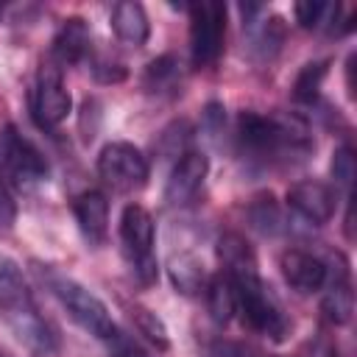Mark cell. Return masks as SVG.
I'll return each mask as SVG.
<instances>
[{"label": "cell", "instance_id": "18", "mask_svg": "<svg viewBox=\"0 0 357 357\" xmlns=\"http://www.w3.org/2000/svg\"><path fill=\"white\" fill-rule=\"evenodd\" d=\"M218 259H220V271L226 276H240V273H251L259 271L257 254L251 248V243L237 234V231H226L218 240Z\"/></svg>", "mask_w": 357, "mask_h": 357}, {"label": "cell", "instance_id": "15", "mask_svg": "<svg viewBox=\"0 0 357 357\" xmlns=\"http://www.w3.org/2000/svg\"><path fill=\"white\" fill-rule=\"evenodd\" d=\"M73 218L78 223L81 237L98 248L109 237V201L100 190H84L73 198Z\"/></svg>", "mask_w": 357, "mask_h": 357}, {"label": "cell", "instance_id": "17", "mask_svg": "<svg viewBox=\"0 0 357 357\" xmlns=\"http://www.w3.org/2000/svg\"><path fill=\"white\" fill-rule=\"evenodd\" d=\"M109 25L114 31V36L126 45H134V47H142L151 36V22H148V11L142 3L137 0H120L112 6V14H109Z\"/></svg>", "mask_w": 357, "mask_h": 357}, {"label": "cell", "instance_id": "20", "mask_svg": "<svg viewBox=\"0 0 357 357\" xmlns=\"http://www.w3.org/2000/svg\"><path fill=\"white\" fill-rule=\"evenodd\" d=\"M142 89L159 98H173L181 92V64L176 56L165 53L156 56L153 61H148L145 73H142Z\"/></svg>", "mask_w": 357, "mask_h": 357}, {"label": "cell", "instance_id": "27", "mask_svg": "<svg viewBox=\"0 0 357 357\" xmlns=\"http://www.w3.org/2000/svg\"><path fill=\"white\" fill-rule=\"evenodd\" d=\"M17 190L8 178V170H6V162H3V153H0V229H11L14 220H17Z\"/></svg>", "mask_w": 357, "mask_h": 357}, {"label": "cell", "instance_id": "6", "mask_svg": "<svg viewBox=\"0 0 357 357\" xmlns=\"http://www.w3.org/2000/svg\"><path fill=\"white\" fill-rule=\"evenodd\" d=\"M190 14V61L192 67L204 70L212 67L226 42V6L215 0L187 6Z\"/></svg>", "mask_w": 357, "mask_h": 357}, {"label": "cell", "instance_id": "8", "mask_svg": "<svg viewBox=\"0 0 357 357\" xmlns=\"http://www.w3.org/2000/svg\"><path fill=\"white\" fill-rule=\"evenodd\" d=\"M0 153H3L8 178H11V184H14L17 192H31L33 187H39V184L47 181V173H50L47 159L14 126L0 128Z\"/></svg>", "mask_w": 357, "mask_h": 357}, {"label": "cell", "instance_id": "26", "mask_svg": "<svg viewBox=\"0 0 357 357\" xmlns=\"http://www.w3.org/2000/svg\"><path fill=\"white\" fill-rule=\"evenodd\" d=\"M354 173H357V165H354V151L351 145H340L335 153H332V178H335V190L340 187L346 201L354 198L351 187H354Z\"/></svg>", "mask_w": 357, "mask_h": 357}, {"label": "cell", "instance_id": "19", "mask_svg": "<svg viewBox=\"0 0 357 357\" xmlns=\"http://www.w3.org/2000/svg\"><path fill=\"white\" fill-rule=\"evenodd\" d=\"M167 276H170L176 293H181V296H201L209 282L204 262L190 251H178L167 259Z\"/></svg>", "mask_w": 357, "mask_h": 357}, {"label": "cell", "instance_id": "12", "mask_svg": "<svg viewBox=\"0 0 357 357\" xmlns=\"http://www.w3.org/2000/svg\"><path fill=\"white\" fill-rule=\"evenodd\" d=\"M279 268H282L284 282H287L296 293L310 296V293L324 290L329 262H324L318 254H312V251H307V248H287V251L279 257Z\"/></svg>", "mask_w": 357, "mask_h": 357}, {"label": "cell", "instance_id": "30", "mask_svg": "<svg viewBox=\"0 0 357 357\" xmlns=\"http://www.w3.org/2000/svg\"><path fill=\"white\" fill-rule=\"evenodd\" d=\"M112 357H151L137 340H131V337H126V335H117L114 340H112Z\"/></svg>", "mask_w": 357, "mask_h": 357}, {"label": "cell", "instance_id": "14", "mask_svg": "<svg viewBox=\"0 0 357 357\" xmlns=\"http://www.w3.org/2000/svg\"><path fill=\"white\" fill-rule=\"evenodd\" d=\"M92 50V28L84 17H67L61 20L53 42H50V59L59 70L81 64Z\"/></svg>", "mask_w": 357, "mask_h": 357}, {"label": "cell", "instance_id": "23", "mask_svg": "<svg viewBox=\"0 0 357 357\" xmlns=\"http://www.w3.org/2000/svg\"><path fill=\"white\" fill-rule=\"evenodd\" d=\"M326 73H329V61L326 59L304 64L298 70L296 81H293V98H296V103H307V106L315 103L318 95H321V84H324Z\"/></svg>", "mask_w": 357, "mask_h": 357}, {"label": "cell", "instance_id": "9", "mask_svg": "<svg viewBox=\"0 0 357 357\" xmlns=\"http://www.w3.org/2000/svg\"><path fill=\"white\" fill-rule=\"evenodd\" d=\"M28 109L39 128L50 131L61 126L73 112V98L64 86V75L53 61H45L28 92Z\"/></svg>", "mask_w": 357, "mask_h": 357}, {"label": "cell", "instance_id": "11", "mask_svg": "<svg viewBox=\"0 0 357 357\" xmlns=\"http://www.w3.org/2000/svg\"><path fill=\"white\" fill-rule=\"evenodd\" d=\"M206 173H209V159H206V153H201V151H195V148L184 151V153L176 159V165H173V170H170V176H167L165 201H167L170 206H184V204H190V201L198 195V190H201V184H204V178H206Z\"/></svg>", "mask_w": 357, "mask_h": 357}, {"label": "cell", "instance_id": "7", "mask_svg": "<svg viewBox=\"0 0 357 357\" xmlns=\"http://www.w3.org/2000/svg\"><path fill=\"white\" fill-rule=\"evenodd\" d=\"M98 176L117 192H137L148 184L151 165L137 145L126 139H114L106 142L98 153Z\"/></svg>", "mask_w": 357, "mask_h": 357}, {"label": "cell", "instance_id": "24", "mask_svg": "<svg viewBox=\"0 0 357 357\" xmlns=\"http://www.w3.org/2000/svg\"><path fill=\"white\" fill-rule=\"evenodd\" d=\"M248 220L262 234H279L282 231V209H279L276 198L271 192L254 198L251 206H248Z\"/></svg>", "mask_w": 357, "mask_h": 357}, {"label": "cell", "instance_id": "2", "mask_svg": "<svg viewBox=\"0 0 357 357\" xmlns=\"http://www.w3.org/2000/svg\"><path fill=\"white\" fill-rule=\"evenodd\" d=\"M0 318L33 357L59 354V329L45 318L22 271L14 262H0Z\"/></svg>", "mask_w": 357, "mask_h": 357}, {"label": "cell", "instance_id": "10", "mask_svg": "<svg viewBox=\"0 0 357 357\" xmlns=\"http://www.w3.org/2000/svg\"><path fill=\"white\" fill-rule=\"evenodd\" d=\"M287 206L293 215L307 220L310 226H324L335 218L337 190L318 178H301L287 190Z\"/></svg>", "mask_w": 357, "mask_h": 357}, {"label": "cell", "instance_id": "5", "mask_svg": "<svg viewBox=\"0 0 357 357\" xmlns=\"http://www.w3.org/2000/svg\"><path fill=\"white\" fill-rule=\"evenodd\" d=\"M120 251L128 262V271L137 284L151 287L159 276L156 265V223L142 204H126L120 215Z\"/></svg>", "mask_w": 357, "mask_h": 357}, {"label": "cell", "instance_id": "21", "mask_svg": "<svg viewBox=\"0 0 357 357\" xmlns=\"http://www.w3.org/2000/svg\"><path fill=\"white\" fill-rule=\"evenodd\" d=\"M204 298H206V310H209V318L220 326H226L231 321V315L237 312V298H234V287H231V279L220 271L215 276H209L206 287H204Z\"/></svg>", "mask_w": 357, "mask_h": 357}, {"label": "cell", "instance_id": "28", "mask_svg": "<svg viewBox=\"0 0 357 357\" xmlns=\"http://www.w3.org/2000/svg\"><path fill=\"white\" fill-rule=\"evenodd\" d=\"M190 126H187V120H176L173 126H167L165 131H162V139H159V151L162 153H167V156H181L184 151H190L187 148V142H190Z\"/></svg>", "mask_w": 357, "mask_h": 357}, {"label": "cell", "instance_id": "13", "mask_svg": "<svg viewBox=\"0 0 357 357\" xmlns=\"http://www.w3.org/2000/svg\"><path fill=\"white\" fill-rule=\"evenodd\" d=\"M321 310H324L326 321L335 324V326H343V324L351 321V312H354V290H351L349 262L340 254H335V265H329V271H326Z\"/></svg>", "mask_w": 357, "mask_h": 357}, {"label": "cell", "instance_id": "32", "mask_svg": "<svg viewBox=\"0 0 357 357\" xmlns=\"http://www.w3.org/2000/svg\"><path fill=\"white\" fill-rule=\"evenodd\" d=\"M0 357H8V354H6V351H0Z\"/></svg>", "mask_w": 357, "mask_h": 357}, {"label": "cell", "instance_id": "29", "mask_svg": "<svg viewBox=\"0 0 357 357\" xmlns=\"http://www.w3.org/2000/svg\"><path fill=\"white\" fill-rule=\"evenodd\" d=\"M89 67H92L95 81H100V84H120V81H126V78H128V70H126V64H120V61L95 59Z\"/></svg>", "mask_w": 357, "mask_h": 357}, {"label": "cell", "instance_id": "3", "mask_svg": "<svg viewBox=\"0 0 357 357\" xmlns=\"http://www.w3.org/2000/svg\"><path fill=\"white\" fill-rule=\"evenodd\" d=\"M33 271L45 282V287L53 293V298L61 304V310L70 315V321L75 326H81L86 335H92L98 340H114L120 335L109 307L78 279H73V276L61 273L56 265H45V262H33Z\"/></svg>", "mask_w": 357, "mask_h": 357}, {"label": "cell", "instance_id": "16", "mask_svg": "<svg viewBox=\"0 0 357 357\" xmlns=\"http://www.w3.org/2000/svg\"><path fill=\"white\" fill-rule=\"evenodd\" d=\"M245 31V56L254 61V64H271L282 45H284V20L282 17H265V20H257V22H248L243 25Z\"/></svg>", "mask_w": 357, "mask_h": 357}, {"label": "cell", "instance_id": "33", "mask_svg": "<svg viewBox=\"0 0 357 357\" xmlns=\"http://www.w3.org/2000/svg\"><path fill=\"white\" fill-rule=\"evenodd\" d=\"M276 357H279V354H276Z\"/></svg>", "mask_w": 357, "mask_h": 357}, {"label": "cell", "instance_id": "25", "mask_svg": "<svg viewBox=\"0 0 357 357\" xmlns=\"http://www.w3.org/2000/svg\"><path fill=\"white\" fill-rule=\"evenodd\" d=\"M131 321H134L137 332L145 335L156 349H167V346H170V340H167V326H165V321H162L153 310L134 304V307H131Z\"/></svg>", "mask_w": 357, "mask_h": 357}, {"label": "cell", "instance_id": "4", "mask_svg": "<svg viewBox=\"0 0 357 357\" xmlns=\"http://www.w3.org/2000/svg\"><path fill=\"white\" fill-rule=\"evenodd\" d=\"M229 279L234 287L237 312H240L243 324L268 340H276V343L284 340L290 332V318H287L282 301L276 298V293L259 276V271L229 276Z\"/></svg>", "mask_w": 357, "mask_h": 357}, {"label": "cell", "instance_id": "31", "mask_svg": "<svg viewBox=\"0 0 357 357\" xmlns=\"http://www.w3.org/2000/svg\"><path fill=\"white\" fill-rule=\"evenodd\" d=\"M209 357H243V349L237 343H229V340H218L212 343L209 349Z\"/></svg>", "mask_w": 357, "mask_h": 357}, {"label": "cell", "instance_id": "1", "mask_svg": "<svg viewBox=\"0 0 357 357\" xmlns=\"http://www.w3.org/2000/svg\"><path fill=\"white\" fill-rule=\"evenodd\" d=\"M234 139L240 153L254 165H290L304 159L315 142L298 117H279L245 109L237 114Z\"/></svg>", "mask_w": 357, "mask_h": 357}, {"label": "cell", "instance_id": "22", "mask_svg": "<svg viewBox=\"0 0 357 357\" xmlns=\"http://www.w3.org/2000/svg\"><path fill=\"white\" fill-rule=\"evenodd\" d=\"M296 22L307 31H318L326 28L329 33H337V22H340V6L332 3H318V0H307V3H296L293 6Z\"/></svg>", "mask_w": 357, "mask_h": 357}]
</instances>
